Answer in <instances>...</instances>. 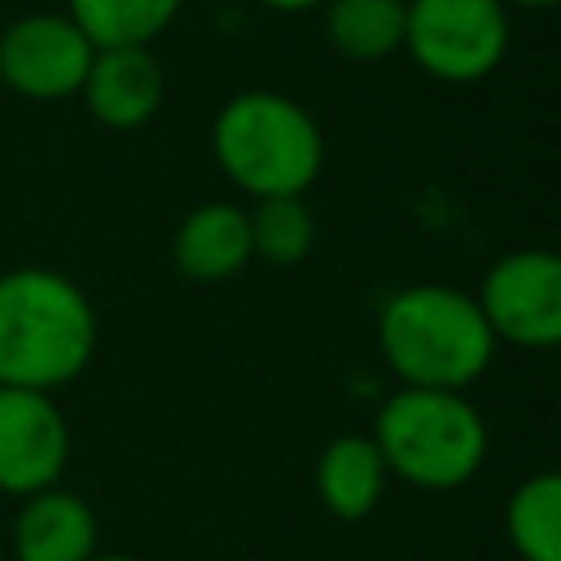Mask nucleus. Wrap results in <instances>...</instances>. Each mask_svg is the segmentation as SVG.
I'll return each mask as SVG.
<instances>
[{"label":"nucleus","instance_id":"1","mask_svg":"<svg viewBox=\"0 0 561 561\" xmlns=\"http://www.w3.org/2000/svg\"><path fill=\"white\" fill-rule=\"evenodd\" d=\"M96 346V316L79 285L22 267L0 276V386L53 390L83 373Z\"/></svg>","mask_w":561,"mask_h":561},{"label":"nucleus","instance_id":"2","mask_svg":"<svg viewBox=\"0 0 561 561\" xmlns=\"http://www.w3.org/2000/svg\"><path fill=\"white\" fill-rule=\"evenodd\" d=\"M381 351L408 386L460 394L491 364L495 333L478 298L447 285H416L386 302Z\"/></svg>","mask_w":561,"mask_h":561},{"label":"nucleus","instance_id":"3","mask_svg":"<svg viewBox=\"0 0 561 561\" xmlns=\"http://www.w3.org/2000/svg\"><path fill=\"white\" fill-rule=\"evenodd\" d=\"M215 158L254 197H298L324 158L320 127L276 92L232 96L215 118Z\"/></svg>","mask_w":561,"mask_h":561},{"label":"nucleus","instance_id":"4","mask_svg":"<svg viewBox=\"0 0 561 561\" xmlns=\"http://www.w3.org/2000/svg\"><path fill=\"white\" fill-rule=\"evenodd\" d=\"M377 451L399 478L447 491L478 473L486 456V425L456 390H399L377 416Z\"/></svg>","mask_w":561,"mask_h":561},{"label":"nucleus","instance_id":"5","mask_svg":"<svg viewBox=\"0 0 561 561\" xmlns=\"http://www.w3.org/2000/svg\"><path fill=\"white\" fill-rule=\"evenodd\" d=\"M408 53L447 83L482 79L508 48V18L500 0H408Z\"/></svg>","mask_w":561,"mask_h":561},{"label":"nucleus","instance_id":"6","mask_svg":"<svg viewBox=\"0 0 561 561\" xmlns=\"http://www.w3.org/2000/svg\"><path fill=\"white\" fill-rule=\"evenodd\" d=\"M495 337L513 346H557L561 342V263L552 250L504 254L478 298Z\"/></svg>","mask_w":561,"mask_h":561},{"label":"nucleus","instance_id":"7","mask_svg":"<svg viewBox=\"0 0 561 561\" xmlns=\"http://www.w3.org/2000/svg\"><path fill=\"white\" fill-rule=\"evenodd\" d=\"M92 53L96 48L70 18L31 13L0 35V79L22 96L57 101L83 88Z\"/></svg>","mask_w":561,"mask_h":561},{"label":"nucleus","instance_id":"8","mask_svg":"<svg viewBox=\"0 0 561 561\" xmlns=\"http://www.w3.org/2000/svg\"><path fill=\"white\" fill-rule=\"evenodd\" d=\"M70 456V434L44 390L0 386V491L39 495L57 482Z\"/></svg>","mask_w":561,"mask_h":561},{"label":"nucleus","instance_id":"9","mask_svg":"<svg viewBox=\"0 0 561 561\" xmlns=\"http://www.w3.org/2000/svg\"><path fill=\"white\" fill-rule=\"evenodd\" d=\"M79 92L105 127L131 131L153 118L162 101V70L145 48H96Z\"/></svg>","mask_w":561,"mask_h":561},{"label":"nucleus","instance_id":"10","mask_svg":"<svg viewBox=\"0 0 561 561\" xmlns=\"http://www.w3.org/2000/svg\"><path fill=\"white\" fill-rule=\"evenodd\" d=\"M96 517L79 495L39 491L18 513L13 552L18 561H92Z\"/></svg>","mask_w":561,"mask_h":561},{"label":"nucleus","instance_id":"11","mask_svg":"<svg viewBox=\"0 0 561 561\" xmlns=\"http://www.w3.org/2000/svg\"><path fill=\"white\" fill-rule=\"evenodd\" d=\"M250 259V219L228 202L197 206L175 228V267L193 280H224Z\"/></svg>","mask_w":561,"mask_h":561},{"label":"nucleus","instance_id":"12","mask_svg":"<svg viewBox=\"0 0 561 561\" xmlns=\"http://www.w3.org/2000/svg\"><path fill=\"white\" fill-rule=\"evenodd\" d=\"M381 486H386V460L373 438L342 434L316 460V491L333 517H346V522L368 517Z\"/></svg>","mask_w":561,"mask_h":561},{"label":"nucleus","instance_id":"13","mask_svg":"<svg viewBox=\"0 0 561 561\" xmlns=\"http://www.w3.org/2000/svg\"><path fill=\"white\" fill-rule=\"evenodd\" d=\"M175 9L180 0H70V22L92 48H145Z\"/></svg>","mask_w":561,"mask_h":561},{"label":"nucleus","instance_id":"14","mask_svg":"<svg viewBox=\"0 0 561 561\" xmlns=\"http://www.w3.org/2000/svg\"><path fill=\"white\" fill-rule=\"evenodd\" d=\"M403 0H333L324 31L329 44L351 61H377L403 44Z\"/></svg>","mask_w":561,"mask_h":561},{"label":"nucleus","instance_id":"15","mask_svg":"<svg viewBox=\"0 0 561 561\" xmlns=\"http://www.w3.org/2000/svg\"><path fill=\"white\" fill-rule=\"evenodd\" d=\"M508 539L522 561H561V478L535 473L508 500Z\"/></svg>","mask_w":561,"mask_h":561},{"label":"nucleus","instance_id":"16","mask_svg":"<svg viewBox=\"0 0 561 561\" xmlns=\"http://www.w3.org/2000/svg\"><path fill=\"white\" fill-rule=\"evenodd\" d=\"M250 219V254H263L267 263H298L311 241H316V224L311 210L302 206V197H259Z\"/></svg>","mask_w":561,"mask_h":561},{"label":"nucleus","instance_id":"17","mask_svg":"<svg viewBox=\"0 0 561 561\" xmlns=\"http://www.w3.org/2000/svg\"><path fill=\"white\" fill-rule=\"evenodd\" d=\"M259 4H267V9H289V13H294V9H311L316 0H259Z\"/></svg>","mask_w":561,"mask_h":561},{"label":"nucleus","instance_id":"18","mask_svg":"<svg viewBox=\"0 0 561 561\" xmlns=\"http://www.w3.org/2000/svg\"><path fill=\"white\" fill-rule=\"evenodd\" d=\"M517 4H526V9H548V4H557V0H517Z\"/></svg>","mask_w":561,"mask_h":561},{"label":"nucleus","instance_id":"19","mask_svg":"<svg viewBox=\"0 0 561 561\" xmlns=\"http://www.w3.org/2000/svg\"><path fill=\"white\" fill-rule=\"evenodd\" d=\"M92 561H136V557H92Z\"/></svg>","mask_w":561,"mask_h":561}]
</instances>
